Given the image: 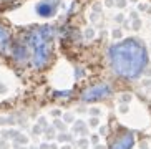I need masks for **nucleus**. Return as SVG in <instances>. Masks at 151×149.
Segmentation results:
<instances>
[{"instance_id":"1","label":"nucleus","mask_w":151,"mask_h":149,"mask_svg":"<svg viewBox=\"0 0 151 149\" xmlns=\"http://www.w3.org/2000/svg\"><path fill=\"white\" fill-rule=\"evenodd\" d=\"M108 58H110L113 71L128 80L141 76L148 65L146 48L139 40L134 38H126L120 43L113 45L108 50Z\"/></svg>"},{"instance_id":"2","label":"nucleus","mask_w":151,"mask_h":149,"mask_svg":"<svg viewBox=\"0 0 151 149\" xmlns=\"http://www.w3.org/2000/svg\"><path fill=\"white\" fill-rule=\"evenodd\" d=\"M52 38L53 32L50 27L37 28L28 35V45L32 48V60L37 68H42L48 63L52 55Z\"/></svg>"},{"instance_id":"3","label":"nucleus","mask_w":151,"mask_h":149,"mask_svg":"<svg viewBox=\"0 0 151 149\" xmlns=\"http://www.w3.org/2000/svg\"><path fill=\"white\" fill-rule=\"evenodd\" d=\"M58 5H60L58 0H40V2L35 5V12H37V15L42 17V18H50L57 13Z\"/></svg>"},{"instance_id":"4","label":"nucleus","mask_w":151,"mask_h":149,"mask_svg":"<svg viewBox=\"0 0 151 149\" xmlns=\"http://www.w3.org/2000/svg\"><path fill=\"white\" fill-rule=\"evenodd\" d=\"M110 86L108 85H98V86H93L86 90L83 93V100L85 101H96V100H101V98H106L110 95Z\"/></svg>"},{"instance_id":"5","label":"nucleus","mask_w":151,"mask_h":149,"mask_svg":"<svg viewBox=\"0 0 151 149\" xmlns=\"http://www.w3.org/2000/svg\"><path fill=\"white\" fill-rule=\"evenodd\" d=\"M134 144V138L133 134H129V133H126V134H123V136H120L118 139L111 144L110 149H131Z\"/></svg>"},{"instance_id":"6","label":"nucleus","mask_w":151,"mask_h":149,"mask_svg":"<svg viewBox=\"0 0 151 149\" xmlns=\"http://www.w3.org/2000/svg\"><path fill=\"white\" fill-rule=\"evenodd\" d=\"M10 47V33L5 27L0 25V52H7Z\"/></svg>"},{"instance_id":"7","label":"nucleus","mask_w":151,"mask_h":149,"mask_svg":"<svg viewBox=\"0 0 151 149\" xmlns=\"http://www.w3.org/2000/svg\"><path fill=\"white\" fill-rule=\"evenodd\" d=\"M86 37H93V30H88V32H86Z\"/></svg>"}]
</instances>
